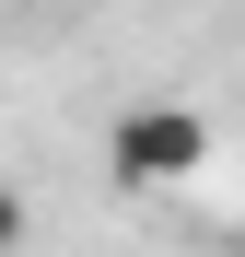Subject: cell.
Masks as SVG:
<instances>
[{
	"label": "cell",
	"mask_w": 245,
	"mask_h": 257,
	"mask_svg": "<svg viewBox=\"0 0 245 257\" xmlns=\"http://www.w3.org/2000/svg\"><path fill=\"white\" fill-rule=\"evenodd\" d=\"M105 164H117V187H187L198 164H210V117L152 94V105H129L105 128Z\"/></svg>",
	"instance_id": "6da1fadb"
}]
</instances>
